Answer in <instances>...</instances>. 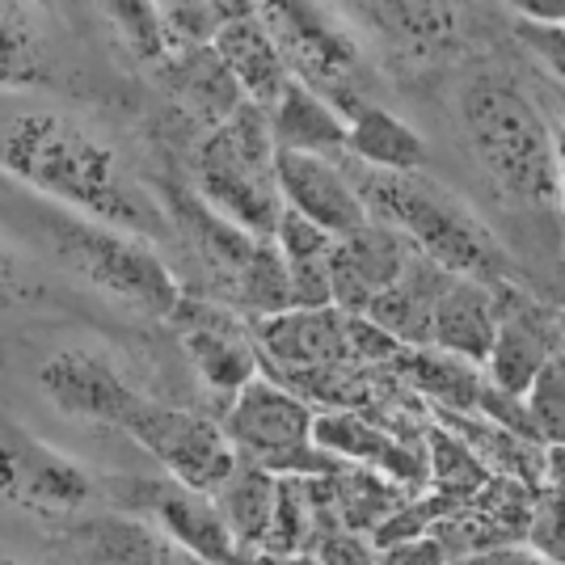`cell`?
Returning <instances> with one entry per match:
<instances>
[{
	"instance_id": "cell-16",
	"label": "cell",
	"mask_w": 565,
	"mask_h": 565,
	"mask_svg": "<svg viewBox=\"0 0 565 565\" xmlns=\"http://www.w3.org/2000/svg\"><path fill=\"white\" fill-rule=\"evenodd\" d=\"M254 338L282 372L296 376H321L351 363L347 312L338 308H287L279 317H258Z\"/></svg>"
},
{
	"instance_id": "cell-26",
	"label": "cell",
	"mask_w": 565,
	"mask_h": 565,
	"mask_svg": "<svg viewBox=\"0 0 565 565\" xmlns=\"http://www.w3.org/2000/svg\"><path fill=\"white\" fill-rule=\"evenodd\" d=\"M439 423L448 426L451 435H460L472 448V456L490 469V477H502V481H519L527 490H541L544 486V444H532V439H519L502 426L486 423L477 414H439Z\"/></svg>"
},
{
	"instance_id": "cell-35",
	"label": "cell",
	"mask_w": 565,
	"mask_h": 565,
	"mask_svg": "<svg viewBox=\"0 0 565 565\" xmlns=\"http://www.w3.org/2000/svg\"><path fill=\"white\" fill-rule=\"evenodd\" d=\"M110 18H115V30L122 34V43L131 47V55H140L143 64H166L169 43L166 30H161L157 4H148V0H118V4H110Z\"/></svg>"
},
{
	"instance_id": "cell-39",
	"label": "cell",
	"mask_w": 565,
	"mask_h": 565,
	"mask_svg": "<svg viewBox=\"0 0 565 565\" xmlns=\"http://www.w3.org/2000/svg\"><path fill=\"white\" fill-rule=\"evenodd\" d=\"M347 338H351V359H363V363H388L405 354V347L372 326L367 317H347Z\"/></svg>"
},
{
	"instance_id": "cell-2",
	"label": "cell",
	"mask_w": 565,
	"mask_h": 565,
	"mask_svg": "<svg viewBox=\"0 0 565 565\" xmlns=\"http://www.w3.org/2000/svg\"><path fill=\"white\" fill-rule=\"evenodd\" d=\"M376 224L397 228L426 262L448 270L451 279H472L502 287L511 279V262L490 228L439 182L423 173H372L359 186Z\"/></svg>"
},
{
	"instance_id": "cell-9",
	"label": "cell",
	"mask_w": 565,
	"mask_h": 565,
	"mask_svg": "<svg viewBox=\"0 0 565 565\" xmlns=\"http://www.w3.org/2000/svg\"><path fill=\"white\" fill-rule=\"evenodd\" d=\"M0 498L30 515L68 519L94 498V481L64 451L25 435L18 423H0Z\"/></svg>"
},
{
	"instance_id": "cell-3",
	"label": "cell",
	"mask_w": 565,
	"mask_h": 565,
	"mask_svg": "<svg viewBox=\"0 0 565 565\" xmlns=\"http://www.w3.org/2000/svg\"><path fill=\"white\" fill-rule=\"evenodd\" d=\"M39 241L64 270L115 296L122 305L140 308L148 317H173L182 296V282L166 266V258L136 233L110 228L102 220L76 215L68 207H43L34 212Z\"/></svg>"
},
{
	"instance_id": "cell-30",
	"label": "cell",
	"mask_w": 565,
	"mask_h": 565,
	"mask_svg": "<svg viewBox=\"0 0 565 565\" xmlns=\"http://www.w3.org/2000/svg\"><path fill=\"white\" fill-rule=\"evenodd\" d=\"M426 448H430V456H426V469H430V494L448 498L451 507H469L472 498L481 494L494 477H490V469L472 456V448L460 439V435H451L448 426H435L430 435H426Z\"/></svg>"
},
{
	"instance_id": "cell-33",
	"label": "cell",
	"mask_w": 565,
	"mask_h": 565,
	"mask_svg": "<svg viewBox=\"0 0 565 565\" xmlns=\"http://www.w3.org/2000/svg\"><path fill=\"white\" fill-rule=\"evenodd\" d=\"M372 18H384V30L405 47L435 55L456 34V13L448 4H372Z\"/></svg>"
},
{
	"instance_id": "cell-22",
	"label": "cell",
	"mask_w": 565,
	"mask_h": 565,
	"mask_svg": "<svg viewBox=\"0 0 565 565\" xmlns=\"http://www.w3.org/2000/svg\"><path fill=\"white\" fill-rule=\"evenodd\" d=\"M275 152H300V157H342L347 152V118L333 110L321 94H312L300 81H287L279 102L266 110Z\"/></svg>"
},
{
	"instance_id": "cell-19",
	"label": "cell",
	"mask_w": 565,
	"mask_h": 565,
	"mask_svg": "<svg viewBox=\"0 0 565 565\" xmlns=\"http://www.w3.org/2000/svg\"><path fill=\"white\" fill-rule=\"evenodd\" d=\"M215 55L224 60V68L233 72V81L241 85L245 102L258 106V110H270L282 89H287V81H291L279 43H275L270 25L262 18V4H254L245 18H236V22L220 30Z\"/></svg>"
},
{
	"instance_id": "cell-10",
	"label": "cell",
	"mask_w": 565,
	"mask_h": 565,
	"mask_svg": "<svg viewBox=\"0 0 565 565\" xmlns=\"http://www.w3.org/2000/svg\"><path fill=\"white\" fill-rule=\"evenodd\" d=\"M115 490H122L118 498L131 507V515L152 519L161 532H169L182 548H190L199 562L254 565L241 553L233 527L224 523L212 494L186 490V486H178L173 477H157V481H115Z\"/></svg>"
},
{
	"instance_id": "cell-41",
	"label": "cell",
	"mask_w": 565,
	"mask_h": 565,
	"mask_svg": "<svg viewBox=\"0 0 565 565\" xmlns=\"http://www.w3.org/2000/svg\"><path fill=\"white\" fill-rule=\"evenodd\" d=\"M380 565H451V553H448V544L430 532V536H418V541L384 548V553H380Z\"/></svg>"
},
{
	"instance_id": "cell-18",
	"label": "cell",
	"mask_w": 565,
	"mask_h": 565,
	"mask_svg": "<svg viewBox=\"0 0 565 565\" xmlns=\"http://www.w3.org/2000/svg\"><path fill=\"white\" fill-rule=\"evenodd\" d=\"M166 203H169L173 224H178L182 236L190 241V249L203 258L207 275L215 279V287H220L224 296H233L236 279L245 275V266H249V258L258 254L262 241L258 236H249L245 228L228 224L220 212H212V207L199 199V190L166 186Z\"/></svg>"
},
{
	"instance_id": "cell-12",
	"label": "cell",
	"mask_w": 565,
	"mask_h": 565,
	"mask_svg": "<svg viewBox=\"0 0 565 565\" xmlns=\"http://www.w3.org/2000/svg\"><path fill=\"white\" fill-rule=\"evenodd\" d=\"M275 173H279L282 207L305 215L308 224H317L333 241L363 233L372 224V212H367L359 186L333 161H326V157L279 152L275 157Z\"/></svg>"
},
{
	"instance_id": "cell-4",
	"label": "cell",
	"mask_w": 565,
	"mask_h": 565,
	"mask_svg": "<svg viewBox=\"0 0 565 565\" xmlns=\"http://www.w3.org/2000/svg\"><path fill=\"white\" fill-rule=\"evenodd\" d=\"M460 115H465V131H469L481 169L511 199L557 203L553 127L511 81H498V76L472 81L460 102Z\"/></svg>"
},
{
	"instance_id": "cell-28",
	"label": "cell",
	"mask_w": 565,
	"mask_h": 565,
	"mask_svg": "<svg viewBox=\"0 0 565 565\" xmlns=\"http://www.w3.org/2000/svg\"><path fill=\"white\" fill-rule=\"evenodd\" d=\"M405 380L435 401V414H477L486 376L477 363H465L444 351H405L397 359Z\"/></svg>"
},
{
	"instance_id": "cell-25",
	"label": "cell",
	"mask_w": 565,
	"mask_h": 565,
	"mask_svg": "<svg viewBox=\"0 0 565 565\" xmlns=\"http://www.w3.org/2000/svg\"><path fill=\"white\" fill-rule=\"evenodd\" d=\"M347 127H351L347 152H351L359 166L372 169V173H418L423 169L426 161L423 136L405 118L393 115V110L367 102Z\"/></svg>"
},
{
	"instance_id": "cell-37",
	"label": "cell",
	"mask_w": 565,
	"mask_h": 565,
	"mask_svg": "<svg viewBox=\"0 0 565 565\" xmlns=\"http://www.w3.org/2000/svg\"><path fill=\"white\" fill-rule=\"evenodd\" d=\"M275 245H279V254L287 262H312V258H330L338 241L330 233H321L317 224H308L305 215L282 212L279 228H275Z\"/></svg>"
},
{
	"instance_id": "cell-5",
	"label": "cell",
	"mask_w": 565,
	"mask_h": 565,
	"mask_svg": "<svg viewBox=\"0 0 565 565\" xmlns=\"http://www.w3.org/2000/svg\"><path fill=\"white\" fill-rule=\"evenodd\" d=\"M275 140L270 122L258 106H241L224 127L207 131L199 148V199L220 212L228 224L245 228L258 241H275L282 220L279 173H275Z\"/></svg>"
},
{
	"instance_id": "cell-13",
	"label": "cell",
	"mask_w": 565,
	"mask_h": 565,
	"mask_svg": "<svg viewBox=\"0 0 565 565\" xmlns=\"http://www.w3.org/2000/svg\"><path fill=\"white\" fill-rule=\"evenodd\" d=\"M317 448L338 456L342 465L351 469H367L401 486L405 494H426L430 490V469H426V456L401 444L397 435H388L384 426H376L367 414H354V409H330V414H317V430H312Z\"/></svg>"
},
{
	"instance_id": "cell-21",
	"label": "cell",
	"mask_w": 565,
	"mask_h": 565,
	"mask_svg": "<svg viewBox=\"0 0 565 565\" xmlns=\"http://www.w3.org/2000/svg\"><path fill=\"white\" fill-rule=\"evenodd\" d=\"M498 338V291L472 279H448L435 305V342L430 351L456 354L486 367Z\"/></svg>"
},
{
	"instance_id": "cell-14",
	"label": "cell",
	"mask_w": 565,
	"mask_h": 565,
	"mask_svg": "<svg viewBox=\"0 0 565 565\" xmlns=\"http://www.w3.org/2000/svg\"><path fill=\"white\" fill-rule=\"evenodd\" d=\"M169 321H178L182 347H186L190 363H194V372L203 376L207 388L236 397V393H245V388L262 376L258 351L245 342L241 317L224 312V308L182 300Z\"/></svg>"
},
{
	"instance_id": "cell-40",
	"label": "cell",
	"mask_w": 565,
	"mask_h": 565,
	"mask_svg": "<svg viewBox=\"0 0 565 565\" xmlns=\"http://www.w3.org/2000/svg\"><path fill=\"white\" fill-rule=\"evenodd\" d=\"M515 34L544 60V68L553 72V81L565 85V25H541V22H519Z\"/></svg>"
},
{
	"instance_id": "cell-43",
	"label": "cell",
	"mask_w": 565,
	"mask_h": 565,
	"mask_svg": "<svg viewBox=\"0 0 565 565\" xmlns=\"http://www.w3.org/2000/svg\"><path fill=\"white\" fill-rule=\"evenodd\" d=\"M13 300H22V270H18V258L0 245V308H9Z\"/></svg>"
},
{
	"instance_id": "cell-15",
	"label": "cell",
	"mask_w": 565,
	"mask_h": 565,
	"mask_svg": "<svg viewBox=\"0 0 565 565\" xmlns=\"http://www.w3.org/2000/svg\"><path fill=\"white\" fill-rule=\"evenodd\" d=\"M414 245L388 228V224H367L363 233L342 236L333 245V308L347 312V317H363L367 305L384 296L393 282L405 275V266L414 262Z\"/></svg>"
},
{
	"instance_id": "cell-31",
	"label": "cell",
	"mask_w": 565,
	"mask_h": 565,
	"mask_svg": "<svg viewBox=\"0 0 565 565\" xmlns=\"http://www.w3.org/2000/svg\"><path fill=\"white\" fill-rule=\"evenodd\" d=\"M249 9L254 4H220V0H166V4H157L169 43V60L186 55V51L215 47L220 30L236 22V18H245Z\"/></svg>"
},
{
	"instance_id": "cell-29",
	"label": "cell",
	"mask_w": 565,
	"mask_h": 565,
	"mask_svg": "<svg viewBox=\"0 0 565 565\" xmlns=\"http://www.w3.org/2000/svg\"><path fill=\"white\" fill-rule=\"evenodd\" d=\"M51 81V51L34 13L0 4V89H34Z\"/></svg>"
},
{
	"instance_id": "cell-38",
	"label": "cell",
	"mask_w": 565,
	"mask_h": 565,
	"mask_svg": "<svg viewBox=\"0 0 565 565\" xmlns=\"http://www.w3.org/2000/svg\"><path fill=\"white\" fill-rule=\"evenodd\" d=\"M477 418H486V423L502 426V430H511V435H519V439H532V444H541V435H536V423H532V409H527V397L498 393L490 380H486V388H481V401H477Z\"/></svg>"
},
{
	"instance_id": "cell-34",
	"label": "cell",
	"mask_w": 565,
	"mask_h": 565,
	"mask_svg": "<svg viewBox=\"0 0 565 565\" xmlns=\"http://www.w3.org/2000/svg\"><path fill=\"white\" fill-rule=\"evenodd\" d=\"M527 409L544 448H565V351H557L527 393Z\"/></svg>"
},
{
	"instance_id": "cell-46",
	"label": "cell",
	"mask_w": 565,
	"mask_h": 565,
	"mask_svg": "<svg viewBox=\"0 0 565 565\" xmlns=\"http://www.w3.org/2000/svg\"><path fill=\"white\" fill-rule=\"evenodd\" d=\"M553 148H557V203L565 207V131L553 127Z\"/></svg>"
},
{
	"instance_id": "cell-6",
	"label": "cell",
	"mask_w": 565,
	"mask_h": 565,
	"mask_svg": "<svg viewBox=\"0 0 565 565\" xmlns=\"http://www.w3.org/2000/svg\"><path fill=\"white\" fill-rule=\"evenodd\" d=\"M312 430H317L312 405L266 376L254 380L245 393H236L233 409L224 418V435L233 439L236 456L275 477L321 481L347 469L338 456L317 448Z\"/></svg>"
},
{
	"instance_id": "cell-7",
	"label": "cell",
	"mask_w": 565,
	"mask_h": 565,
	"mask_svg": "<svg viewBox=\"0 0 565 565\" xmlns=\"http://www.w3.org/2000/svg\"><path fill=\"white\" fill-rule=\"evenodd\" d=\"M262 18L279 43L291 81H300L312 94L326 97L347 122L367 106L354 97L359 47L342 25L326 22V13L312 4H262Z\"/></svg>"
},
{
	"instance_id": "cell-36",
	"label": "cell",
	"mask_w": 565,
	"mask_h": 565,
	"mask_svg": "<svg viewBox=\"0 0 565 565\" xmlns=\"http://www.w3.org/2000/svg\"><path fill=\"white\" fill-rule=\"evenodd\" d=\"M527 548L548 565H565V486H541L532 502Z\"/></svg>"
},
{
	"instance_id": "cell-45",
	"label": "cell",
	"mask_w": 565,
	"mask_h": 565,
	"mask_svg": "<svg viewBox=\"0 0 565 565\" xmlns=\"http://www.w3.org/2000/svg\"><path fill=\"white\" fill-rule=\"evenodd\" d=\"M544 486H565V448L544 451Z\"/></svg>"
},
{
	"instance_id": "cell-48",
	"label": "cell",
	"mask_w": 565,
	"mask_h": 565,
	"mask_svg": "<svg viewBox=\"0 0 565 565\" xmlns=\"http://www.w3.org/2000/svg\"><path fill=\"white\" fill-rule=\"evenodd\" d=\"M0 565H18V562H13V557H0Z\"/></svg>"
},
{
	"instance_id": "cell-27",
	"label": "cell",
	"mask_w": 565,
	"mask_h": 565,
	"mask_svg": "<svg viewBox=\"0 0 565 565\" xmlns=\"http://www.w3.org/2000/svg\"><path fill=\"white\" fill-rule=\"evenodd\" d=\"M212 498H215V507H220V515H224V523L233 527L241 553H245L249 562H258L262 544H266V532H270V519H275L279 477L258 469V465H249V460H241L233 477L220 486V494H212Z\"/></svg>"
},
{
	"instance_id": "cell-1",
	"label": "cell",
	"mask_w": 565,
	"mask_h": 565,
	"mask_svg": "<svg viewBox=\"0 0 565 565\" xmlns=\"http://www.w3.org/2000/svg\"><path fill=\"white\" fill-rule=\"evenodd\" d=\"M0 169L22 186L39 190L55 207L102 220L122 233H161L166 215L152 207L148 190L118 161L110 143L85 122L51 110H25L0 131Z\"/></svg>"
},
{
	"instance_id": "cell-23",
	"label": "cell",
	"mask_w": 565,
	"mask_h": 565,
	"mask_svg": "<svg viewBox=\"0 0 565 565\" xmlns=\"http://www.w3.org/2000/svg\"><path fill=\"white\" fill-rule=\"evenodd\" d=\"M161 81L190 118H199L207 131L224 127L228 118L245 106V94L233 81V72L224 68V60L215 55V47L186 51V55H173L161 64Z\"/></svg>"
},
{
	"instance_id": "cell-32",
	"label": "cell",
	"mask_w": 565,
	"mask_h": 565,
	"mask_svg": "<svg viewBox=\"0 0 565 565\" xmlns=\"http://www.w3.org/2000/svg\"><path fill=\"white\" fill-rule=\"evenodd\" d=\"M233 300L258 317H279L287 308H296V287H291V270H287V258L279 254L275 241H262L258 254L249 258L245 275L236 279Z\"/></svg>"
},
{
	"instance_id": "cell-47",
	"label": "cell",
	"mask_w": 565,
	"mask_h": 565,
	"mask_svg": "<svg viewBox=\"0 0 565 565\" xmlns=\"http://www.w3.org/2000/svg\"><path fill=\"white\" fill-rule=\"evenodd\" d=\"M548 97H553V106H557V115H562V131H565V85L562 81L548 85Z\"/></svg>"
},
{
	"instance_id": "cell-42",
	"label": "cell",
	"mask_w": 565,
	"mask_h": 565,
	"mask_svg": "<svg viewBox=\"0 0 565 565\" xmlns=\"http://www.w3.org/2000/svg\"><path fill=\"white\" fill-rule=\"evenodd\" d=\"M451 565H548L541 562L527 544H515V548H494V553H472V557H456Z\"/></svg>"
},
{
	"instance_id": "cell-17",
	"label": "cell",
	"mask_w": 565,
	"mask_h": 565,
	"mask_svg": "<svg viewBox=\"0 0 565 565\" xmlns=\"http://www.w3.org/2000/svg\"><path fill=\"white\" fill-rule=\"evenodd\" d=\"M72 557L76 565H207L190 548L161 532L152 519L131 511H110L72 532Z\"/></svg>"
},
{
	"instance_id": "cell-44",
	"label": "cell",
	"mask_w": 565,
	"mask_h": 565,
	"mask_svg": "<svg viewBox=\"0 0 565 565\" xmlns=\"http://www.w3.org/2000/svg\"><path fill=\"white\" fill-rule=\"evenodd\" d=\"M523 18L541 25H565V0H536V4H523Z\"/></svg>"
},
{
	"instance_id": "cell-24",
	"label": "cell",
	"mask_w": 565,
	"mask_h": 565,
	"mask_svg": "<svg viewBox=\"0 0 565 565\" xmlns=\"http://www.w3.org/2000/svg\"><path fill=\"white\" fill-rule=\"evenodd\" d=\"M553 354H557V347L548 338V326H541L536 308L502 312V305H498V338L494 351H490V363H486V380L494 384L498 393L527 397Z\"/></svg>"
},
{
	"instance_id": "cell-11",
	"label": "cell",
	"mask_w": 565,
	"mask_h": 565,
	"mask_svg": "<svg viewBox=\"0 0 565 565\" xmlns=\"http://www.w3.org/2000/svg\"><path fill=\"white\" fill-rule=\"evenodd\" d=\"M39 388L60 414L110 426L127 423L136 401L143 397L110 363V354L89 351V347H68V351L51 354L39 367Z\"/></svg>"
},
{
	"instance_id": "cell-8",
	"label": "cell",
	"mask_w": 565,
	"mask_h": 565,
	"mask_svg": "<svg viewBox=\"0 0 565 565\" xmlns=\"http://www.w3.org/2000/svg\"><path fill=\"white\" fill-rule=\"evenodd\" d=\"M122 430L152 460H161L178 486L199 490V494H220V486L241 465V456H236L233 439L224 435V426L207 423L199 414H186V409L161 405V401H136V409L122 423Z\"/></svg>"
},
{
	"instance_id": "cell-20",
	"label": "cell",
	"mask_w": 565,
	"mask_h": 565,
	"mask_svg": "<svg viewBox=\"0 0 565 565\" xmlns=\"http://www.w3.org/2000/svg\"><path fill=\"white\" fill-rule=\"evenodd\" d=\"M448 279V270H439L423 254H414L405 275L384 296H376L363 317L372 326H380L393 342H401L405 351H430V342H435V305H439Z\"/></svg>"
}]
</instances>
